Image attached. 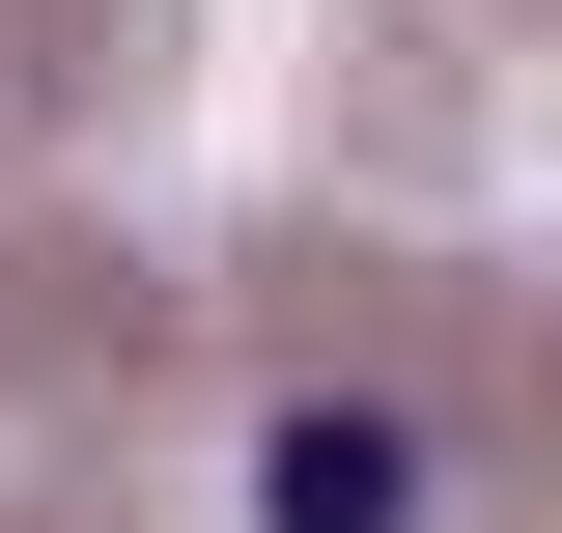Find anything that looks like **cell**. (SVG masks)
<instances>
[{
    "label": "cell",
    "mask_w": 562,
    "mask_h": 533,
    "mask_svg": "<svg viewBox=\"0 0 562 533\" xmlns=\"http://www.w3.org/2000/svg\"><path fill=\"white\" fill-rule=\"evenodd\" d=\"M254 506H281V533H422V421H281Z\"/></svg>",
    "instance_id": "cell-1"
}]
</instances>
